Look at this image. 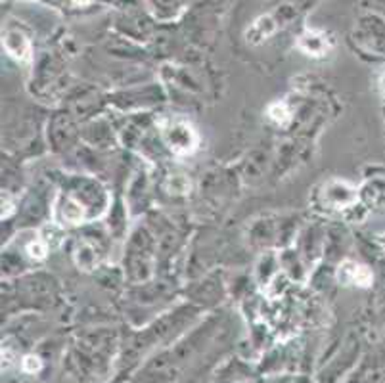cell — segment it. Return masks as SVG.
Listing matches in <instances>:
<instances>
[{"instance_id":"cell-1","label":"cell","mask_w":385,"mask_h":383,"mask_svg":"<svg viewBox=\"0 0 385 383\" xmlns=\"http://www.w3.org/2000/svg\"><path fill=\"white\" fill-rule=\"evenodd\" d=\"M163 139L175 153H190L197 144V136L188 123L175 121L163 129Z\"/></svg>"},{"instance_id":"cell-2","label":"cell","mask_w":385,"mask_h":383,"mask_svg":"<svg viewBox=\"0 0 385 383\" xmlns=\"http://www.w3.org/2000/svg\"><path fill=\"white\" fill-rule=\"evenodd\" d=\"M299 50H303L307 56L320 58L326 56L328 50L332 48V38L322 31H307L299 38Z\"/></svg>"},{"instance_id":"cell-3","label":"cell","mask_w":385,"mask_h":383,"mask_svg":"<svg viewBox=\"0 0 385 383\" xmlns=\"http://www.w3.org/2000/svg\"><path fill=\"white\" fill-rule=\"evenodd\" d=\"M337 278L343 284H357V286H370V282H372L370 270L367 266H362V264L351 263V261H345L341 264Z\"/></svg>"},{"instance_id":"cell-4","label":"cell","mask_w":385,"mask_h":383,"mask_svg":"<svg viewBox=\"0 0 385 383\" xmlns=\"http://www.w3.org/2000/svg\"><path fill=\"white\" fill-rule=\"evenodd\" d=\"M274 31H276V23H274V19H272L271 16H263V18L257 19V21H255V23L247 29V33H246L247 43H251V44L263 43V41H266V38L271 37Z\"/></svg>"},{"instance_id":"cell-5","label":"cell","mask_w":385,"mask_h":383,"mask_svg":"<svg viewBox=\"0 0 385 383\" xmlns=\"http://www.w3.org/2000/svg\"><path fill=\"white\" fill-rule=\"evenodd\" d=\"M4 46L10 52V56H13L16 60H29L31 46H29V41L21 37L19 33H8L6 38H4Z\"/></svg>"},{"instance_id":"cell-6","label":"cell","mask_w":385,"mask_h":383,"mask_svg":"<svg viewBox=\"0 0 385 383\" xmlns=\"http://www.w3.org/2000/svg\"><path fill=\"white\" fill-rule=\"evenodd\" d=\"M63 211V220L67 225H77L82 219V207H79V203H75L70 198H65V205L62 207Z\"/></svg>"},{"instance_id":"cell-7","label":"cell","mask_w":385,"mask_h":383,"mask_svg":"<svg viewBox=\"0 0 385 383\" xmlns=\"http://www.w3.org/2000/svg\"><path fill=\"white\" fill-rule=\"evenodd\" d=\"M266 114H269V119H271L272 123H276V125H286V123L290 121V109H288L284 104H280V102L269 106Z\"/></svg>"},{"instance_id":"cell-8","label":"cell","mask_w":385,"mask_h":383,"mask_svg":"<svg viewBox=\"0 0 385 383\" xmlns=\"http://www.w3.org/2000/svg\"><path fill=\"white\" fill-rule=\"evenodd\" d=\"M27 253H29L33 259H45L46 253H48V247H46L43 239H35V242L27 245Z\"/></svg>"},{"instance_id":"cell-9","label":"cell","mask_w":385,"mask_h":383,"mask_svg":"<svg viewBox=\"0 0 385 383\" xmlns=\"http://www.w3.org/2000/svg\"><path fill=\"white\" fill-rule=\"evenodd\" d=\"M23 368H26L27 372H37L38 368H40V360H38L37 357H27L26 360H23Z\"/></svg>"},{"instance_id":"cell-10","label":"cell","mask_w":385,"mask_h":383,"mask_svg":"<svg viewBox=\"0 0 385 383\" xmlns=\"http://www.w3.org/2000/svg\"><path fill=\"white\" fill-rule=\"evenodd\" d=\"M73 2H75L77 6H87V4H89L90 0H73Z\"/></svg>"}]
</instances>
